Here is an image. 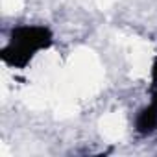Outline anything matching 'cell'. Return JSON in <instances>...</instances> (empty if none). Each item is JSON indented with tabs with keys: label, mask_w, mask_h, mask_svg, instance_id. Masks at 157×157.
I'll return each instance as SVG.
<instances>
[{
	"label": "cell",
	"mask_w": 157,
	"mask_h": 157,
	"mask_svg": "<svg viewBox=\"0 0 157 157\" xmlns=\"http://www.w3.org/2000/svg\"><path fill=\"white\" fill-rule=\"evenodd\" d=\"M54 43V33L48 26L24 24L11 30L10 43L0 50V59L8 67L24 68L41 50H48Z\"/></svg>",
	"instance_id": "obj_1"
},
{
	"label": "cell",
	"mask_w": 157,
	"mask_h": 157,
	"mask_svg": "<svg viewBox=\"0 0 157 157\" xmlns=\"http://www.w3.org/2000/svg\"><path fill=\"white\" fill-rule=\"evenodd\" d=\"M135 131L139 135H151L157 131V104L150 102V105L142 107L135 117Z\"/></svg>",
	"instance_id": "obj_2"
},
{
	"label": "cell",
	"mask_w": 157,
	"mask_h": 157,
	"mask_svg": "<svg viewBox=\"0 0 157 157\" xmlns=\"http://www.w3.org/2000/svg\"><path fill=\"white\" fill-rule=\"evenodd\" d=\"M151 87H157V57L151 63Z\"/></svg>",
	"instance_id": "obj_3"
}]
</instances>
